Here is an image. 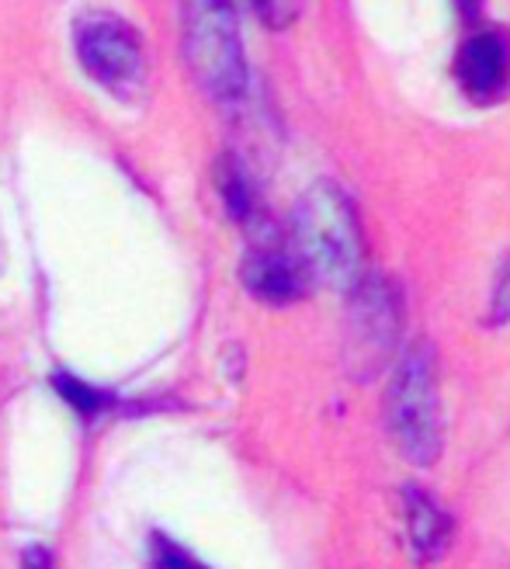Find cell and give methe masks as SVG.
<instances>
[{
  "mask_svg": "<svg viewBox=\"0 0 510 569\" xmlns=\"http://www.w3.org/2000/svg\"><path fill=\"white\" fill-rule=\"evenodd\" d=\"M296 261L309 281H323L351 292L361 278V230L348 194L330 181L309 188L292 216Z\"/></svg>",
  "mask_w": 510,
  "mask_h": 569,
  "instance_id": "cell-1",
  "label": "cell"
},
{
  "mask_svg": "<svg viewBox=\"0 0 510 569\" xmlns=\"http://www.w3.org/2000/svg\"><path fill=\"white\" fill-rule=\"evenodd\" d=\"M181 49L191 77L216 101H237L247 88V60L233 0H181Z\"/></svg>",
  "mask_w": 510,
  "mask_h": 569,
  "instance_id": "cell-2",
  "label": "cell"
},
{
  "mask_svg": "<svg viewBox=\"0 0 510 569\" xmlns=\"http://www.w3.org/2000/svg\"><path fill=\"white\" fill-rule=\"evenodd\" d=\"M389 435L400 455L413 466H431L441 455V400L438 376L428 345H410L403 355L396 379L389 386Z\"/></svg>",
  "mask_w": 510,
  "mask_h": 569,
  "instance_id": "cell-3",
  "label": "cell"
},
{
  "mask_svg": "<svg viewBox=\"0 0 510 569\" xmlns=\"http://www.w3.org/2000/svg\"><path fill=\"white\" fill-rule=\"evenodd\" d=\"M400 340V302L379 274H361L348 309V361L358 376H372Z\"/></svg>",
  "mask_w": 510,
  "mask_h": 569,
  "instance_id": "cell-4",
  "label": "cell"
},
{
  "mask_svg": "<svg viewBox=\"0 0 510 569\" xmlns=\"http://www.w3.org/2000/svg\"><path fill=\"white\" fill-rule=\"evenodd\" d=\"M77 56L108 91H129L143 80V42L119 18H88L77 28Z\"/></svg>",
  "mask_w": 510,
  "mask_h": 569,
  "instance_id": "cell-5",
  "label": "cell"
},
{
  "mask_svg": "<svg viewBox=\"0 0 510 569\" xmlns=\"http://www.w3.org/2000/svg\"><path fill=\"white\" fill-rule=\"evenodd\" d=\"M243 281L250 296L271 306H289L309 289V274L296 261V253H286L278 247H253L250 258L243 261Z\"/></svg>",
  "mask_w": 510,
  "mask_h": 569,
  "instance_id": "cell-6",
  "label": "cell"
},
{
  "mask_svg": "<svg viewBox=\"0 0 510 569\" xmlns=\"http://www.w3.org/2000/svg\"><path fill=\"white\" fill-rule=\"evenodd\" d=\"M459 83L472 101H493L510 77V42L500 32H479L459 52Z\"/></svg>",
  "mask_w": 510,
  "mask_h": 569,
  "instance_id": "cell-7",
  "label": "cell"
},
{
  "mask_svg": "<svg viewBox=\"0 0 510 569\" xmlns=\"http://www.w3.org/2000/svg\"><path fill=\"white\" fill-rule=\"evenodd\" d=\"M407 538L417 562H431L448 549L451 538V521L444 510L417 490L407 493Z\"/></svg>",
  "mask_w": 510,
  "mask_h": 569,
  "instance_id": "cell-8",
  "label": "cell"
},
{
  "mask_svg": "<svg viewBox=\"0 0 510 569\" xmlns=\"http://www.w3.org/2000/svg\"><path fill=\"white\" fill-rule=\"evenodd\" d=\"M219 191H222L226 209L233 212V219H250L253 209H258L253 206V191H250L243 167L233 157H222V163H219Z\"/></svg>",
  "mask_w": 510,
  "mask_h": 569,
  "instance_id": "cell-9",
  "label": "cell"
},
{
  "mask_svg": "<svg viewBox=\"0 0 510 569\" xmlns=\"http://www.w3.org/2000/svg\"><path fill=\"white\" fill-rule=\"evenodd\" d=\"M52 386H56V392H60L63 400H67L73 410H80L83 417H94L98 410H104V407L111 403V396H108V392H101V389H94V386H88V382L73 379L70 372H56V376H52Z\"/></svg>",
  "mask_w": 510,
  "mask_h": 569,
  "instance_id": "cell-10",
  "label": "cell"
},
{
  "mask_svg": "<svg viewBox=\"0 0 510 569\" xmlns=\"http://www.w3.org/2000/svg\"><path fill=\"white\" fill-rule=\"evenodd\" d=\"M153 566L157 569H209L206 562H198L191 552H184L178 542H170L163 535H153Z\"/></svg>",
  "mask_w": 510,
  "mask_h": 569,
  "instance_id": "cell-11",
  "label": "cell"
},
{
  "mask_svg": "<svg viewBox=\"0 0 510 569\" xmlns=\"http://www.w3.org/2000/svg\"><path fill=\"white\" fill-rule=\"evenodd\" d=\"M507 320H510V253L503 258L490 292V323H507Z\"/></svg>",
  "mask_w": 510,
  "mask_h": 569,
  "instance_id": "cell-12",
  "label": "cell"
},
{
  "mask_svg": "<svg viewBox=\"0 0 510 569\" xmlns=\"http://www.w3.org/2000/svg\"><path fill=\"white\" fill-rule=\"evenodd\" d=\"M253 4H258V14L264 18V24H274V28L289 24L299 11V0H253Z\"/></svg>",
  "mask_w": 510,
  "mask_h": 569,
  "instance_id": "cell-13",
  "label": "cell"
},
{
  "mask_svg": "<svg viewBox=\"0 0 510 569\" xmlns=\"http://www.w3.org/2000/svg\"><path fill=\"white\" fill-rule=\"evenodd\" d=\"M21 569H52V556L42 546H32L21 559Z\"/></svg>",
  "mask_w": 510,
  "mask_h": 569,
  "instance_id": "cell-14",
  "label": "cell"
}]
</instances>
